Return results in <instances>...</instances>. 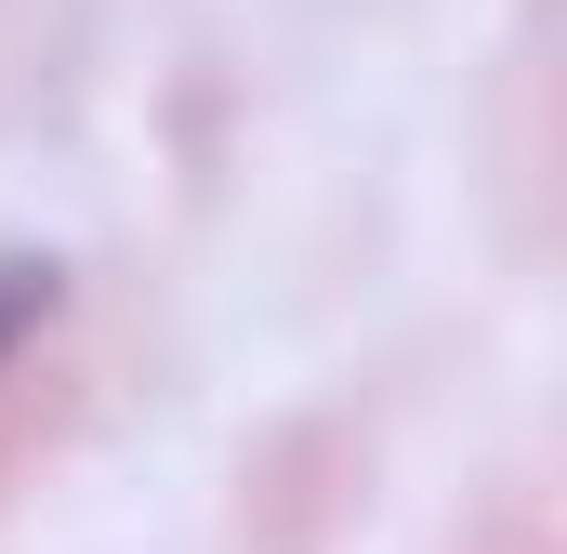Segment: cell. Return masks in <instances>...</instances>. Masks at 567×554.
I'll use <instances>...</instances> for the list:
<instances>
[{"mask_svg": "<svg viewBox=\"0 0 567 554\" xmlns=\"http://www.w3.org/2000/svg\"><path fill=\"white\" fill-rule=\"evenodd\" d=\"M53 304H66V265L53 252H0V370L53 330Z\"/></svg>", "mask_w": 567, "mask_h": 554, "instance_id": "1", "label": "cell"}]
</instances>
